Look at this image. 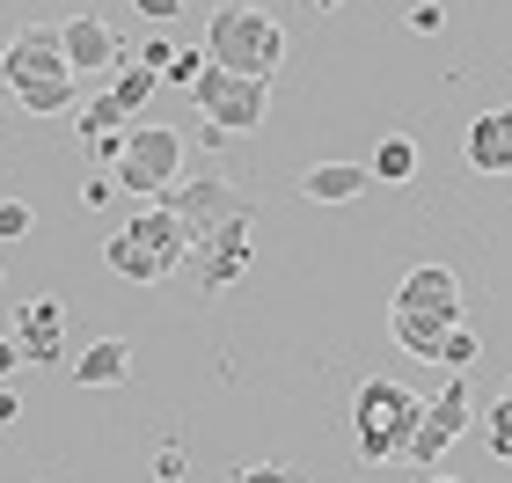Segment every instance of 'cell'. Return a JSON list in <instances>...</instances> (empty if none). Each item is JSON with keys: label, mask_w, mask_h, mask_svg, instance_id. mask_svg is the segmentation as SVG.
Masks as SVG:
<instances>
[{"label": "cell", "mask_w": 512, "mask_h": 483, "mask_svg": "<svg viewBox=\"0 0 512 483\" xmlns=\"http://www.w3.org/2000/svg\"><path fill=\"white\" fill-rule=\"evenodd\" d=\"M37 227V205L30 198H0V242H22Z\"/></svg>", "instance_id": "22"}, {"label": "cell", "mask_w": 512, "mask_h": 483, "mask_svg": "<svg viewBox=\"0 0 512 483\" xmlns=\"http://www.w3.org/2000/svg\"><path fill=\"white\" fill-rule=\"evenodd\" d=\"M249 227H256V220H220L213 235H198V242H191L198 293H227L235 279H249V264H256V242H249Z\"/></svg>", "instance_id": "9"}, {"label": "cell", "mask_w": 512, "mask_h": 483, "mask_svg": "<svg viewBox=\"0 0 512 483\" xmlns=\"http://www.w3.org/2000/svg\"><path fill=\"white\" fill-rule=\"evenodd\" d=\"M476 432H483V447H491L498 462H512V381L498 388L491 410H476Z\"/></svg>", "instance_id": "17"}, {"label": "cell", "mask_w": 512, "mask_h": 483, "mask_svg": "<svg viewBox=\"0 0 512 483\" xmlns=\"http://www.w3.org/2000/svg\"><path fill=\"white\" fill-rule=\"evenodd\" d=\"M476 359H483V337L469 330V322H454V330H447V344H439V366H447V374H469Z\"/></svg>", "instance_id": "21"}, {"label": "cell", "mask_w": 512, "mask_h": 483, "mask_svg": "<svg viewBox=\"0 0 512 483\" xmlns=\"http://www.w3.org/2000/svg\"><path fill=\"white\" fill-rule=\"evenodd\" d=\"M132 8L147 15V22H176V15H183V0H132Z\"/></svg>", "instance_id": "29"}, {"label": "cell", "mask_w": 512, "mask_h": 483, "mask_svg": "<svg viewBox=\"0 0 512 483\" xmlns=\"http://www.w3.org/2000/svg\"><path fill=\"white\" fill-rule=\"evenodd\" d=\"M74 118H81V140H96V132H125V125H132L125 110H118V96H110V88H103V96H88V103L74 110Z\"/></svg>", "instance_id": "20"}, {"label": "cell", "mask_w": 512, "mask_h": 483, "mask_svg": "<svg viewBox=\"0 0 512 483\" xmlns=\"http://www.w3.org/2000/svg\"><path fill=\"white\" fill-rule=\"evenodd\" d=\"M366 169H374V183H410V176H417V140H403V132H395V140L374 147V161H366Z\"/></svg>", "instance_id": "18"}, {"label": "cell", "mask_w": 512, "mask_h": 483, "mask_svg": "<svg viewBox=\"0 0 512 483\" xmlns=\"http://www.w3.org/2000/svg\"><path fill=\"white\" fill-rule=\"evenodd\" d=\"M59 37H66V66H74V74H118V66H125V44H118V30H103L96 15L59 22Z\"/></svg>", "instance_id": "11"}, {"label": "cell", "mask_w": 512, "mask_h": 483, "mask_svg": "<svg viewBox=\"0 0 512 483\" xmlns=\"http://www.w3.org/2000/svg\"><path fill=\"white\" fill-rule=\"evenodd\" d=\"M103 264L132 286H161L176 264H191V235H183V220L161 198H139V213L103 242Z\"/></svg>", "instance_id": "2"}, {"label": "cell", "mask_w": 512, "mask_h": 483, "mask_svg": "<svg viewBox=\"0 0 512 483\" xmlns=\"http://www.w3.org/2000/svg\"><path fill=\"white\" fill-rule=\"evenodd\" d=\"M461 161H469L476 176H512V103L483 110L469 125V140H461Z\"/></svg>", "instance_id": "13"}, {"label": "cell", "mask_w": 512, "mask_h": 483, "mask_svg": "<svg viewBox=\"0 0 512 483\" xmlns=\"http://www.w3.org/2000/svg\"><path fill=\"white\" fill-rule=\"evenodd\" d=\"M8 125H15V96L0 88V132H8Z\"/></svg>", "instance_id": "33"}, {"label": "cell", "mask_w": 512, "mask_h": 483, "mask_svg": "<svg viewBox=\"0 0 512 483\" xmlns=\"http://www.w3.org/2000/svg\"><path fill=\"white\" fill-rule=\"evenodd\" d=\"M191 103L205 110L213 125H227L242 140V132H256L271 118V81H256V74H227V66L205 59L198 66V81H191Z\"/></svg>", "instance_id": "6"}, {"label": "cell", "mask_w": 512, "mask_h": 483, "mask_svg": "<svg viewBox=\"0 0 512 483\" xmlns=\"http://www.w3.org/2000/svg\"><path fill=\"white\" fill-rule=\"evenodd\" d=\"M432 483H461V476H432Z\"/></svg>", "instance_id": "35"}, {"label": "cell", "mask_w": 512, "mask_h": 483, "mask_svg": "<svg viewBox=\"0 0 512 483\" xmlns=\"http://www.w3.org/2000/svg\"><path fill=\"white\" fill-rule=\"evenodd\" d=\"M476 425V388H469V374H447V388L425 403V418H417V432H410V447H403V462H417V469H432L439 454H447L461 432Z\"/></svg>", "instance_id": "8"}, {"label": "cell", "mask_w": 512, "mask_h": 483, "mask_svg": "<svg viewBox=\"0 0 512 483\" xmlns=\"http://www.w3.org/2000/svg\"><path fill=\"white\" fill-rule=\"evenodd\" d=\"M417 418H425V396H410L403 381H388V374L359 381V396H352V447H359V462L366 469L403 462Z\"/></svg>", "instance_id": "4"}, {"label": "cell", "mask_w": 512, "mask_h": 483, "mask_svg": "<svg viewBox=\"0 0 512 483\" xmlns=\"http://www.w3.org/2000/svg\"><path fill=\"white\" fill-rule=\"evenodd\" d=\"M315 8H322V15H330V8H344V0H315Z\"/></svg>", "instance_id": "34"}, {"label": "cell", "mask_w": 512, "mask_h": 483, "mask_svg": "<svg viewBox=\"0 0 512 483\" xmlns=\"http://www.w3.org/2000/svg\"><path fill=\"white\" fill-rule=\"evenodd\" d=\"M403 22H410L417 37H439V30H447V8H439V0H417V8H410Z\"/></svg>", "instance_id": "25"}, {"label": "cell", "mask_w": 512, "mask_h": 483, "mask_svg": "<svg viewBox=\"0 0 512 483\" xmlns=\"http://www.w3.org/2000/svg\"><path fill=\"white\" fill-rule=\"evenodd\" d=\"M154 88H161V74H147V66H118V74H110V96H118L125 118H139V110L154 103Z\"/></svg>", "instance_id": "19"}, {"label": "cell", "mask_w": 512, "mask_h": 483, "mask_svg": "<svg viewBox=\"0 0 512 483\" xmlns=\"http://www.w3.org/2000/svg\"><path fill=\"white\" fill-rule=\"evenodd\" d=\"M74 381H81V388H118V381H132V344H125V337H96V344H81Z\"/></svg>", "instance_id": "16"}, {"label": "cell", "mask_w": 512, "mask_h": 483, "mask_svg": "<svg viewBox=\"0 0 512 483\" xmlns=\"http://www.w3.org/2000/svg\"><path fill=\"white\" fill-rule=\"evenodd\" d=\"M15 344H22V366H59L66 359V301L59 293H37V301L15 308Z\"/></svg>", "instance_id": "10"}, {"label": "cell", "mask_w": 512, "mask_h": 483, "mask_svg": "<svg viewBox=\"0 0 512 483\" xmlns=\"http://www.w3.org/2000/svg\"><path fill=\"white\" fill-rule=\"evenodd\" d=\"M0 425H22V396H15L8 381H0Z\"/></svg>", "instance_id": "31"}, {"label": "cell", "mask_w": 512, "mask_h": 483, "mask_svg": "<svg viewBox=\"0 0 512 483\" xmlns=\"http://www.w3.org/2000/svg\"><path fill=\"white\" fill-rule=\"evenodd\" d=\"M132 132V125H125ZM125 132H96V140H88V147H96V161H103V169H118V161H125Z\"/></svg>", "instance_id": "27"}, {"label": "cell", "mask_w": 512, "mask_h": 483, "mask_svg": "<svg viewBox=\"0 0 512 483\" xmlns=\"http://www.w3.org/2000/svg\"><path fill=\"white\" fill-rule=\"evenodd\" d=\"M191 476V454H183V440H161L154 447V483H183Z\"/></svg>", "instance_id": "23"}, {"label": "cell", "mask_w": 512, "mask_h": 483, "mask_svg": "<svg viewBox=\"0 0 512 483\" xmlns=\"http://www.w3.org/2000/svg\"><path fill=\"white\" fill-rule=\"evenodd\" d=\"M161 205H169V213L183 220V235H213L220 220H256V198L242 191L235 176H198V183H169V191H161Z\"/></svg>", "instance_id": "7"}, {"label": "cell", "mask_w": 512, "mask_h": 483, "mask_svg": "<svg viewBox=\"0 0 512 483\" xmlns=\"http://www.w3.org/2000/svg\"><path fill=\"white\" fill-rule=\"evenodd\" d=\"M374 191V169L366 161H315V169H300V198L308 205H352Z\"/></svg>", "instance_id": "14"}, {"label": "cell", "mask_w": 512, "mask_h": 483, "mask_svg": "<svg viewBox=\"0 0 512 483\" xmlns=\"http://www.w3.org/2000/svg\"><path fill=\"white\" fill-rule=\"evenodd\" d=\"M139 66H147V74H169V66H176V44H169V37H147V44H139Z\"/></svg>", "instance_id": "26"}, {"label": "cell", "mask_w": 512, "mask_h": 483, "mask_svg": "<svg viewBox=\"0 0 512 483\" xmlns=\"http://www.w3.org/2000/svg\"><path fill=\"white\" fill-rule=\"evenodd\" d=\"M0 88L15 96L22 118H66V110H81V74L66 66L59 22H22L0 44Z\"/></svg>", "instance_id": "1"}, {"label": "cell", "mask_w": 512, "mask_h": 483, "mask_svg": "<svg viewBox=\"0 0 512 483\" xmlns=\"http://www.w3.org/2000/svg\"><path fill=\"white\" fill-rule=\"evenodd\" d=\"M388 308H425V315L461 322V279H454V264H417V271H403V286H395Z\"/></svg>", "instance_id": "12"}, {"label": "cell", "mask_w": 512, "mask_h": 483, "mask_svg": "<svg viewBox=\"0 0 512 483\" xmlns=\"http://www.w3.org/2000/svg\"><path fill=\"white\" fill-rule=\"evenodd\" d=\"M447 330L454 322L447 315H425V308H388V337H395V352L403 359H439V344H447Z\"/></svg>", "instance_id": "15"}, {"label": "cell", "mask_w": 512, "mask_h": 483, "mask_svg": "<svg viewBox=\"0 0 512 483\" xmlns=\"http://www.w3.org/2000/svg\"><path fill=\"white\" fill-rule=\"evenodd\" d=\"M198 66H205V52H176V66H169V74H161V81H176V88H191V81H198Z\"/></svg>", "instance_id": "28"}, {"label": "cell", "mask_w": 512, "mask_h": 483, "mask_svg": "<svg viewBox=\"0 0 512 483\" xmlns=\"http://www.w3.org/2000/svg\"><path fill=\"white\" fill-rule=\"evenodd\" d=\"M183 132L176 125H147V118H132V132H125V161L110 176H118V191H132V198H161L169 183L183 176Z\"/></svg>", "instance_id": "5"}, {"label": "cell", "mask_w": 512, "mask_h": 483, "mask_svg": "<svg viewBox=\"0 0 512 483\" xmlns=\"http://www.w3.org/2000/svg\"><path fill=\"white\" fill-rule=\"evenodd\" d=\"M15 366H22V344H15V337H0V381H8Z\"/></svg>", "instance_id": "32"}, {"label": "cell", "mask_w": 512, "mask_h": 483, "mask_svg": "<svg viewBox=\"0 0 512 483\" xmlns=\"http://www.w3.org/2000/svg\"><path fill=\"white\" fill-rule=\"evenodd\" d=\"M205 59L227 66V74L271 81L278 66H286V30H278V15H264L256 0H220V8L205 15Z\"/></svg>", "instance_id": "3"}, {"label": "cell", "mask_w": 512, "mask_h": 483, "mask_svg": "<svg viewBox=\"0 0 512 483\" xmlns=\"http://www.w3.org/2000/svg\"><path fill=\"white\" fill-rule=\"evenodd\" d=\"M227 483H300L286 462H242V469H227Z\"/></svg>", "instance_id": "24"}, {"label": "cell", "mask_w": 512, "mask_h": 483, "mask_svg": "<svg viewBox=\"0 0 512 483\" xmlns=\"http://www.w3.org/2000/svg\"><path fill=\"white\" fill-rule=\"evenodd\" d=\"M110 191H118V176H88L81 183V205H110Z\"/></svg>", "instance_id": "30"}]
</instances>
